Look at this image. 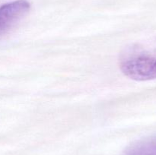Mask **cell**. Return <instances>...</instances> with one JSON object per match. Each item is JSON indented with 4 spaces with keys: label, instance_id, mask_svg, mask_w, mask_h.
<instances>
[{
    "label": "cell",
    "instance_id": "cell-3",
    "mask_svg": "<svg viewBox=\"0 0 156 155\" xmlns=\"http://www.w3.org/2000/svg\"><path fill=\"white\" fill-rule=\"evenodd\" d=\"M124 155H156V136L136 141L126 149Z\"/></svg>",
    "mask_w": 156,
    "mask_h": 155
},
{
    "label": "cell",
    "instance_id": "cell-1",
    "mask_svg": "<svg viewBox=\"0 0 156 155\" xmlns=\"http://www.w3.org/2000/svg\"><path fill=\"white\" fill-rule=\"evenodd\" d=\"M120 68L136 81L156 79V40L149 46L136 48L121 59Z\"/></svg>",
    "mask_w": 156,
    "mask_h": 155
},
{
    "label": "cell",
    "instance_id": "cell-2",
    "mask_svg": "<svg viewBox=\"0 0 156 155\" xmlns=\"http://www.w3.org/2000/svg\"><path fill=\"white\" fill-rule=\"evenodd\" d=\"M29 9L30 4L26 0H17L0 6V37L13 28Z\"/></svg>",
    "mask_w": 156,
    "mask_h": 155
}]
</instances>
